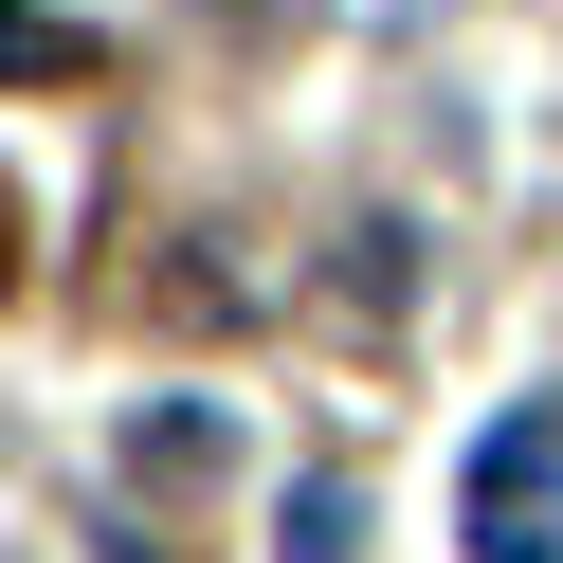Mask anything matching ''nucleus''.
Returning a JSON list of instances; mask_svg holds the SVG:
<instances>
[{"label": "nucleus", "instance_id": "f257e3e1", "mask_svg": "<svg viewBox=\"0 0 563 563\" xmlns=\"http://www.w3.org/2000/svg\"><path fill=\"white\" fill-rule=\"evenodd\" d=\"M454 527H473V563H563V400H527V418L473 437Z\"/></svg>", "mask_w": 563, "mask_h": 563}, {"label": "nucleus", "instance_id": "f03ea898", "mask_svg": "<svg viewBox=\"0 0 563 563\" xmlns=\"http://www.w3.org/2000/svg\"><path fill=\"white\" fill-rule=\"evenodd\" d=\"M345 545H364V490L309 473V490H291V563H345Z\"/></svg>", "mask_w": 563, "mask_h": 563}, {"label": "nucleus", "instance_id": "7ed1b4c3", "mask_svg": "<svg viewBox=\"0 0 563 563\" xmlns=\"http://www.w3.org/2000/svg\"><path fill=\"white\" fill-rule=\"evenodd\" d=\"M0 74H74V37H55V19H19V0H0Z\"/></svg>", "mask_w": 563, "mask_h": 563}, {"label": "nucleus", "instance_id": "20e7f679", "mask_svg": "<svg viewBox=\"0 0 563 563\" xmlns=\"http://www.w3.org/2000/svg\"><path fill=\"white\" fill-rule=\"evenodd\" d=\"M0 291H19V200H0Z\"/></svg>", "mask_w": 563, "mask_h": 563}]
</instances>
